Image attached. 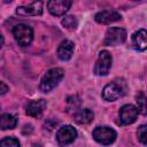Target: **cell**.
Masks as SVG:
<instances>
[{
	"mask_svg": "<svg viewBox=\"0 0 147 147\" xmlns=\"http://www.w3.org/2000/svg\"><path fill=\"white\" fill-rule=\"evenodd\" d=\"M72 2L69 0H52L47 2L48 10L54 16H62L64 15L68 9L71 7Z\"/></svg>",
	"mask_w": 147,
	"mask_h": 147,
	"instance_id": "obj_9",
	"label": "cell"
},
{
	"mask_svg": "<svg viewBox=\"0 0 147 147\" xmlns=\"http://www.w3.org/2000/svg\"><path fill=\"white\" fill-rule=\"evenodd\" d=\"M137 102H138V110H141V113L146 114V95L144 92H140L137 95Z\"/></svg>",
	"mask_w": 147,
	"mask_h": 147,
	"instance_id": "obj_20",
	"label": "cell"
},
{
	"mask_svg": "<svg viewBox=\"0 0 147 147\" xmlns=\"http://www.w3.org/2000/svg\"><path fill=\"white\" fill-rule=\"evenodd\" d=\"M137 137L141 144H144V145L147 144V126L146 125L139 126V129L137 131Z\"/></svg>",
	"mask_w": 147,
	"mask_h": 147,
	"instance_id": "obj_21",
	"label": "cell"
},
{
	"mask_svg": "<svg viewBox=\"0 0 147 147\" xmlns=\"http://www.w3.org/2000/svg\"><path fill=\"white\" fill-rule=\"evenodd\" d=\"M127 86L124 79H115L103 87L102 98L107 101H115L126 93Z\"/></svg>",
	"mask_w": 147,
	"mask_h": 147,
	"instance_id": "obj_2",
	"label": "cell"
},
{
	"mask_svg": "<svg viewBox=\"0 0 147 147\" xmlns=\"http://www.w3.org/2000/svg\"><path fill=\"white\" fill-rule=\"evenodd\" d=\"M46 107H47V102L42 99L37 100V101H31L28 103V106L25 108V113H26V115H29L31 117H39V116H41V114L44 113Z\"/></svg>",
	"mask_w": 147,
	"mask_h": 147,
	"instance_id": "obj_11",
	"label": "cell"
},
{
	"mask_svg": "<svg viewBox=\"0 0 147 147\" xmlns=\"http://www.w3.org/2000/svg\"><path fill=\"white\" fill-rule=\"evenodd\" d=\"M139 110L136 106L133 105H125L119 109L118 113V124L121 125H129L132 124L137 117H138Z\"/></svg>",
	"mask_w": 147,
	"mask_h": 147,
	"instance_id": "obj_7",
	"label": "cell"
},
{
	"mask_svg": "<svg viewBox=\"0 0 147 147\" xmlns=\"http://www.w3.org/2000/svg\"><path fill=\"white\" fill-rule=\"evenodd\" d=\"M111 68V55L108 51H101L94 65V74L98 76H106Z\"/></svg>",
	"mask_w": 147,
	"mask_h": 147,
	"instance_id": "obj_6",
	"label": "cell"
},
{
	"mask_svg": "<svg viewBox=\"0 0 147 147\" xmlns=\"http://www.w3.org/2000/svg\"><path fill=\"white\" fill-rule=\"evenodd\" d=\"M64 76V71L63 69L61 68H53V69H49L45 75L44 77L41 78L40 80V84H39V88L41 92L44 93H47L49 91H52L54 87L57 86V84L62 80Z\"/></svg>",
	"mask_w": 147,
	"mask_h": 147,
	"instance_id": "obj_1",
	"label": "cell"
},
{
	"mask_svg": "<svg viewBox=\"0 0 147 147\" xmlns=\"http://www.w3.org/2000/svg\"><path fill=\"white\" fill-rule=\"evenodd\" d=\"M93 138L95 141L102 145H110L116 139V132L108 126H98L93 130Z\"/></svg>",
	"mask_w": 147,
	"mask_h": 147,
	"instance_id": "obj_5",
	"label": "cell"
},
{
	"mask_svg": "<svg viewBox=\"0 0 147 147\" xmlns=\"http://www.w3.org/2000/svg\"><path fill=\"white\" fill-rule=\"evenodd\" d=\"M3 46V37L0 34V48Z\"/></svg>",
	"mask_w": 147,
	"mask_h": 147,
	"instance_id": "obj_23",
	"label": "cell"
},
{
	"mask_svg": "<svg viewBox=\"0 0 147 147\" xmlns=\"http://www.w3.org/2000/svg\"><path fill=\"white\" fill-rule=\"evenodd\" d=\"M79 106H80V99L77 95H72L67 99V111L76 113Z\"/></svg>",
	"mask_w": 147,
	"mask_h": 147,
	"instance_id": "obj_17",
	"label": "cell"
},
{
	"mask_svg": "<svg viewBox=\"0 0 147 147\" xmlns=\"http://www.w3.org/2000/svg\"><path fill=\"white\" fill-rule=\"evenodd\" d=\"M13 34L14 38L16 40V42L22 46V47H26L31 44L32 39H33V30L30 25L21 23L17 24L13 28Z\"/></svg>",
	"mask_w": 147,
	"mask_h": 147,
	"instance_id": "obj_3",
	"label": "cell"
},
{
	"mask_svg": "<svg viewBox=\"0 0 147 147\" xmlns=\"http://www.w3.org/2000/svg\"><path fill=\"white\" fill-rule=\"evenodd\" d=\"M62 25L64 28H67L68 30H75L78 25V22L75 16L68 15V16H64V18L62 20Z\"/></svg>",
	"mask_w": 147,
	"mask_h": 147,
	"instance_id": "obj_18",
	"label": "cell"
},
{
	"mask_svg": "<svg viewBox=\"0 0 147 147\" xmlns=\"http://www.w3.org/2000/svg\"><path fill=\"white\" fill-rule=\"evenodd\" d=\"M0 147H20V142L14 137H7L0 140Z\"/></svg>",
	"mask_w": 147,
	"mask_h": 147,
	"instance_id": "obj_19",
	"label": "cell"
},
{
	"mask_svg": "<svg viewBox=\"0 0 147 147\" xmlns=\"http://www.w3.org/2000/svg\"><path fill=\"white\" fill-rule=\"evenodd\" d=\"M126 40V31L123 28H109L106 32L103 44L106 46H117Z\"/></svg>",
	"mask_w": 147,
	"mask_h": 147,
	"instance_id": "obj_4",
	"label": "cell"
},
{
	"mask_svg": "<svg viewBox=\"0 0 147 147\" xmlns=\"http://www.w3.org/2000/svg\"><path fill=\"white\" fill-rule=\"evenodd\" d=\"M74 49H75L74 42L70 40H64L57 47V51H56L57 57L62 61H68L71 59V56L74 54Z\"/></svg>",
	"mask_w": 147,
	"mask_h": 147,
	"instance_id": "obj_13",
	"label": "cell"
},
{
	"mask_svg": "<svg viewBox=\"0 0 147 147\" xmlns=\"http://www.w3.org/2000/svg\"><path fill=\"white\" fill-rule=\"evenodd\" d=\"M42 1H34L26 6H18L16 13L22 16H37L42 13Z\"/></svg>",
	"mask_w": 147,
	"mask_h": 147,
	"instance_id": "obj_10",
	"label": "cell"
},
{
	"mask_svg": "<svg viewBox=\"0 0 147 147\" xmlns=\"http://www.w3.org/2000/svg\"><path fill=\"white\" fill-rule=\"evenodd\" d=\"M77 137V131L71 125H64L59 129L56 133V140L61 146H67L71 144Z\"/></svg>",
	"mask_w": 147,
	"mask_h": 147,
	"instance_id": "obj_8",
	"label": "cell"
},
{
	"mask_svg": "<svg viewBox=\"0 0 147 147\" xmlns=\"http://www.w3.org/2000/svg\"><path fill=\"white\" fill-rule=\"evenodd\" d=\"M8 86L3 83V82H0V95H3V94H6L7 92H8Z\"/></svg>",
	"mask_w": 147,
	"mask_h": 147,
	"instance_id": "obj_22",
	"label": "cell"
},
{
	"mask_svg": "<svg viewBox=\"0 0 147 147\" xmlns=\"http://www.w3.org/2000/svg\"><path fill=\"white\" fill-rule=\"evenodd\" d=\"M17 119L10 114H2L0 116V129L1 130H11L16 126Z\"/></svg>",
	"mask_w": 147,
	"mask_h": 147,
	"instance_id": "obj_16",
	"label": "cell"
},
{
	"mask_svg": "<svg viewBox=\"0 0 147 147\" xmlns=\"http://www.w3.org/2000/svg\"><path fill=\"white\" fill-rule=\"evenodd\" d=\"M121 17L122 16L119 15V13H117L115 10H110V9L102 10L94 16L95 21L100 24H109V23H113V22L121 20Z\"/></svg>",
	"mask_w": 147,
	"mask_h": 147,
	"instance_id": "obj_12",
	"label": "cell"
},
{
	"mask_svg": "<svg viewBox=\"0 0 147 147\" xmlns=\"http://www.w3.org/2000/svg\"><path fill=\"white\" fill-rule=\"evenodd\" d=\"M74 118H75V122L78 124H88L93 121L94 114L91 109L85 108V109H80V110L76 111Z\"/></svg>",
	"mask_w": 147,
	"mask_h": 147,
	"instance_id": "obj_15",
	"label": "cell"
},
{
	"mask_svg": "<svg viewBox=\"0 0 147 147\" xmlns=\"http://www.w3.org/2000/svg\"><path fill=\"white\" fill-rule=\"evenodd\" d=\"M132 44L136 49L138 51H145L147 47V33L145 29H140L132 36Z\"/></svg>",
	"mask_w": 147,
	"mask_h": 147,
	"instance_id": "obj_14",
	"label": "cell"
}]
</instances>
